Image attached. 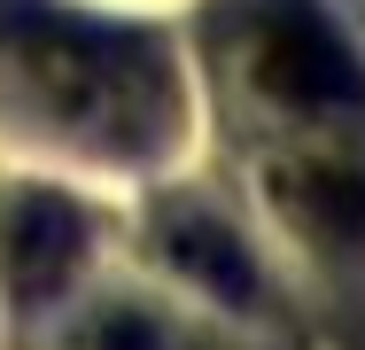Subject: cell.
Listing matches in <instances>:
<instances>
[{"label":"cell","mask_w":365,"mask_h":350,"mask_svg":"<svg viewBox=\"0 0 365 350\" xmlns=\"http://www.w3.org/2000/svg\"><path fill=\"white\" fill-rule=\"evenodd\" d=\"M86 249V218L63 195H16V210L0 218V265L16 280V296H47L63 288Z\"/></svg>","instance_id":"3"},{"label":"cell","mask_w":365,"mask_h":350,"mask_svg":"<svg viewBox=\"0 0 365 350\" xmlns=\"http://www.w3.org/2000/svg\"><path fill=\"white\" fill-rule=\"evenodd\" d=\"M0 47H8V70L63 125L109 140V148H148V133L171 109L163 63L133 31H101V24H78V16H55V8H8Z\"/></svg>","instance_id":"1"},{"label":"cell","mask_w":365,"mask_h":350,"mask_svg":"<svg viewBox=\"0 0 365 350\" xmlns=\"http://www.w3.org/2000/svg\"><path fill=\"white\" fill-rule=\"evenodd\" d=\"M171 257H179L195 280H210L218 296H233V304H249V288H257V280H249V257H241V241L225 234L218 218H202V210H195V218H171Z\"/></svg>","instance_id":"4"},{"label":"cell","mask_w":365,"mask_h":350,"mask_svg":"<svg viewBox=\"0 0 365 350\" xmlns=\"http://www.w3.org/2000/svg\"><path fill=\"white\" fill-rule=\"evenodd\" d=\"M257 78L280 101H295V109H350V101H365L358 55L342 47V31L319 8H272L257 24Z\"/></svg>","instance_id":"2"}]
</instances>
